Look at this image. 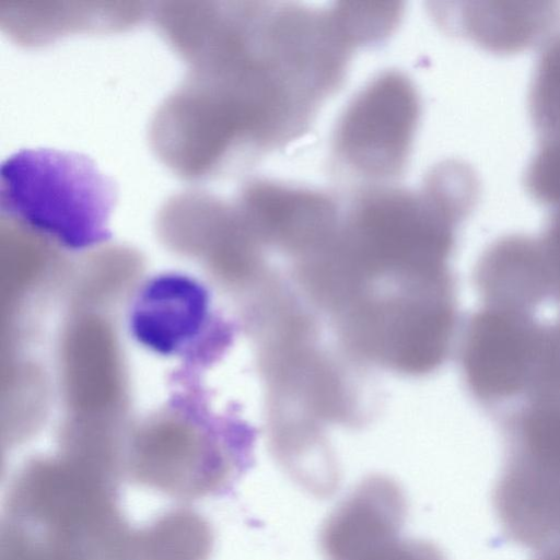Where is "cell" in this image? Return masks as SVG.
<instances>
[{"label": "cell", "instance_id": "1", "mask_svg": "<svg viewBox=\"0 0 560 560\" xmlns=\"http://www.w3.org/2000/svg\"><path fill=\"white\" fill-rule=\"evenodd\" d=\"M116 189L83 154L25 149L0 167V211L10 220L69 248L109 237Z\"/></svg>", "mask_w": 560, "mask_h": 560}, {"label": "cell", "instance_id": "3", "mask_svg": "<svg viewBox=\"0 0 560 560\" xmlns=\"http://www.w3.org/2000/svg\"><path fill=\"white\" fill-rule=\"evenodd\" d=\"M419 117V96L410 79L385 71L341 115L334 138L336 158L369 182L395 178L407 164Z\"/></svg>", "mask_w": 560, "mask_h": 560}, {"label": "cell", "instance_id": "11", "mask_svg": "<svg viewBox=\"0 0 560 560\" xmlns=\"http://www.w3.org/2000/svg\"><path fill=\"white\" fill-rule=\"evenodd\" d=\"M532 560H560V544H555L536 551Z\"/></svg>", "mask_w": 560, "mask_h": 560}, {"label": "cell", "instance_id": "8", "mask_svg": "<svg viewBox=\"0 0 560 560\" xmlns=\"http://www.w3.org/2000/svg\"><path fill=\"white\" fill-rule=\"evenodd\" d=\"M212 533L200 515L173 511L133 535L132 560H207Z\"/></svg>", "mask_w": 560, "mask_h": 560}, {"label": "cell", "instance_id": "4", "mask_svg": "<svg viewBox=\"0 0 560 560\" xmlns=\"http://www.w3.org/2000/svg\"><path fill=\"white\" fill-rule=\"evenodd\" d=\"M242 214L261 245L280 249L300 261L327 245L341 221L328 195L262 180L243 194Z\"/></svg>", "mask_w": 560, "mask_h": 560}, {"label": "cell", "instance_id": "5", "mask_svg": "<svg viewBox=\"0 0 560 560\" xmlns=\"http://www.w3.org/2000/svg\"><path fill=\"white\" fill-rule=\"evenodd\" d=\"M474 282L483 305L536 313L557 296L553 261L541 238L503 236L479 258Z\"/></svg>", "mask_w": 560, "mask_h": 560}, {"label": "cell", "instance_id": "7", "mask_svg": "<svg viewBox=\"0 0 560 560\" xmlns=\"http://www.w3.org/2000/svg\"><path fill=\"white\" fill-rule=\"evenodd\" d=\"M208 294L180 276L162 277L139 296L132 315L137 338L151 349L172 353L195 338L208 320Z\"/></svg>", "mask_w": 560, "mask_h": 560}, {"label": "cell", "instance_id": "6", "mask_svg": "<svg viewBox=\"0 0 560 560\" xmlns=\"http://www.w3.org/2000/svg\"><path fill=\"white\" fill-rule=\"evenodd\" d=\"M438 12L456 33L504 54L547 40L560 22L558 2L464 1Z\"/></svg>", "mask_w": 560, "mask_h": 560}, {"label": "cell", "instance_id": "9", "mask_svg": "<svg viewBox=\"0 0 560 560\" xmlns=\"http://www.w3.org/2000/svg\"><path fill=\"white\" fill-rule=\"evenodd\" d=\"M528 105L542 142L560 140V32L545 42L537 59Z\"/></svg>", "mask_w": 560, "mask_h": 560}, {"label": "cell", "instance_id": "10", "mask_svg": "<svg viewBox=\"0 0 560 560\" xmlns=\"http://www.w3.org/2000/svg\"><path fill=\"white\" fill-rule=\"evenodd\" d=\"M392 529L364 540L335 560H447L434 544Z\"/></svg>", "mask_w": 560, "mask_h": 560}, {"label": "cell", "instance_id": "2", "mask_svg": "<svg viewBox=\"0 0 560 560\" xmlns=\"http://www.w3.org/2000/svg\"><path fill=\"white\" fill-rule=\"evenodd\" d=\"M544 327L536 314L483 304L468 318L459 364L466 388L480 406L511 410L528 398Z\"/></svg>", "mask_w": 560, "mask_h": 560}]
</instances>
